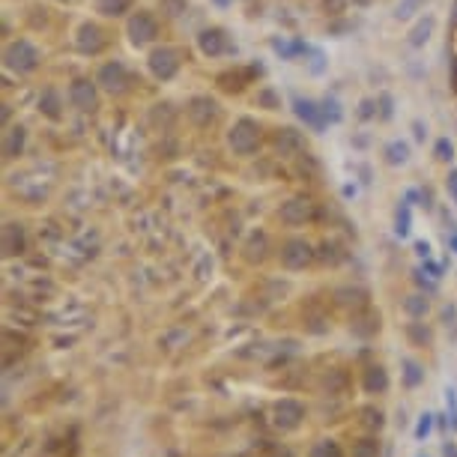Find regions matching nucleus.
<instances>
[{
    "mask_svg": "<svg viewBox=\"0 0 457 457\" xmlns=\"http://www.w3.org/2000/svg\"><path fill=\"white\" fill-rule=\"evenodd\" d=\"M227 143L233 152H239V156H248V152H254L260 147V125L254 120H248V116H242L230 125L227 132Z\"/></svg>",
    "mask_w": 457,
    "mask_h": 457,
    "instance_id": "obj_1",
    "label": "nucleus"
},
{
    "mask_svg": "<svg viewBox=\"0 0 457 457\" xmlns=\"http://www.w3.org/2000/svg\"><path fill=\"white\" fill-rule=\"evenodd\" d=\"M3 60H6V69L18 72V75H24V72H33L36 66H39V51H36L27 39H15V42L6 45Z\"/></svg>",
    "mask_w": 457,
    "mask_h": 457,
    "instance_id": "obj_2",
    "label": "nucleus"
},
{
    "mask_svg": "<svg viewBox=\"0 0 457 457\" xmlns=\"http://www.w3.org/2000/svg\"><path fill=\"white\" fill-rule=\"evenodd\" d=\"M302 418H305V407L293 398L278 400L275 409H272V421H275V427H281V430H296L302 425Z\"/></svg>",
    "mask_w": 457,
    "mask_h": 457,
    "instance_id": "obj_3",
    "label": "nucleus"
},
{
    "mask_svg": "<svg viewBox=\"0 0 457 457\" xmlns=\"http://www.w3.org/2000/svg\"><path fill=\"white\" fill-rule=\"evenodd\" d=\"M150 72L156 75L159 81H170L179 72V54L174 48H156L150 54Z\"/></svg>",
    "mask_w": 457,
    "mask_h": 457,
    "instance_id": "obj_4",
    "label": "nucleus"
},
{
    "mask_svg": "<svg viewBox=\"0 0 457 457\" xmlns=\"http://www.w3.org/2000/svg\"><path fill=\"white\" fill-rule=\"evenodd\" d=\"M96 84H102L108 93H125V87H129V72H125V66L120 60H111L99 69Z\"/></svg>",
    "mask_w": 457,
    "mask_h": 457,
    "instance_id": "obj_5",
    "label": "nucleus"
},
{
    "mask_svg": "<svg viewBox=\"0 0 457 457\" xmlns=\"http://www.w3.org/2000/svg\"><path fill=\"white\" fill-rule=\"evenodd\" d=\"M314 260V248L305 239H287L281 245V263L287 269H305Z\"/></svg>",
    "mask_w": 457,
    "mask_h": 457,
    "instance_id": "obj_6",
    "label": "nucleus"
},
{
    "mask_svg": "<svg viewBox=\"0 0 457 457\" xmlns=\"http://www.w3.org/2000/svg\"><path fill=\"white\" fill-rule=\"evenodd\" d=\"M159 36V21L150 12H134L129 18V39L134 45H147Z\"/></svg>",
    "mask_w": 457,
    "mask_h": 457,
    "instance_id": "obj_7",
    "label": "nucleus"
},
{
    "mask_svg": "<svg viewBox=\"0 0 457 457\" xmlns=\"http://www.w3.org/2000/svg\"><path fill=\"white\" fill-rule=\"evenodd\" d=\"M69 99H72V105H75L78 111H96V108H99V93H96V84L90 78L72 81Z\"/></svg>",
    "mask_w": 457,
    "mask_h": 457,
    "instance_id": "obj_8",
    "label": "nucleus"
},
{
    "mask_svg": "<svg viewBox=\"0 0 457 457\" xmlns=\"http://www.w3.org/2000/svg\"><path fill=\"white\" fill-rule=\"evenodd\" d=\"M105 33H102V27L99 24H81L78 27V36H75V45H78V51H84V54H99L105 48Z\"/></svg>",
    "mask_w": 457,
    "mask_h": 457,
    "instance_id": "obj_9",
    "label": "nucleus"
},
{
    "mask_svg": "<svg viewBox=\"0 0 457 457\" xmlns=\"http://www.w3.org/2000/svg\"><path fill=\"white\" fill-rule=\"evenodd\" d=\"M197 48H201L206 57H219V54H224V48H227V36H224V30H219V27H206V30H201V36H197Z\"/></svg>",
    "mask_w": 457,
    "mask_h": 457,
    "instance_id": "obj_10",
    "label": "nucleus"
},
{
    "mask_svg": "<svg viewBox=\"0 0 457 457\" xmlns=\"http://www.w3.org/2000/svg\"><path fill=\"white\" fill-rule=\"evenodd\" d=\"M311 215H314V203L305 201V197H293V201L281 206V221L287 224H305L311 221Z\"/></svg>",
    "mask_w": 457,
    "mask_h": 457,
    "instance_id": "obj_11",
    "label": "nucleus"
},
{
    "mask_svg": "<svg viewBox=\"0 0 457 457\" xmlns=\"http://www.w3.org/2000/svg\"><path fill=\"white\" fill-rule=\"evenodd\" d=\"M27 248V236H24V227L15 221H9L3 227V254L6 257H15L21 254V251Z\"/></svg>",
    "mask_w": 457,
    "mask_h": 457,
    "instance_id": "obj_12",
    "label": "nucleus"
},
{
    "mask_svg": "<svg viewBox=\"0 0 457 457\" xmlns=\"http://www.w3.org/2000/svg\"><path fill=\"white\" fill-rule=\"evenodd\" d=\"M362 389L367 394H383V392H389V371H385L383 365H371L365 371L362 376Z\"/></svg>",
    "mask_w": 457,
    "mask_h": 457,
    "instance_id": "obj_13",
    "label": "nucleus"
},
{
    "mask_svg": "<svg viewBox=\"0 0 457 457\" xmlns=\"http://www.w3.org/2000/svg\"><path fill=\"white\" fill-rule=\"evenodd\" d=\"M215 108H219V105H215L212 99L197 96V99H192V105H188V114H192V120L197 125H206V123L215 120Z\"/></svg>",
    "mask_w": 457,
    "mask_h": 457,
    "instance_id": "obj_14",
    "label": "nucleus"
},
{
    "mask_svg": "<svg viewBox=\"0 0 457 457\" xmlns=\"http://www.w3.org/2000/svg\"><path fill=\"white\" fill-rule=\"evenodd\" d=\"M296 114H299L308 125H314V129H323V125H326L323 105H314V102H308V99H296Z\"/></svg>",
    "mask_w": 457,
    "mask_h": 457,
    "instance_id": "obj_15",
    "label": "nucleus"
},
{
    "mask_svg": "<svg viewBox=\"0 0 457 457\" xmlns=\"http://www.w3.org/2000/svg\"><path fill=\"white\" fill-rule=\"evenodd\" d=\"M24 141H27V129L24 125H12V129L6 132V138H3V156L15 159L18 152L24 150Z\"/></svg>",
    "mask_w": 457,
    "mask_h": 457,
    "instance_id": "obj_16",
    "label": "nucleus"
},
{
    "mask_svg": "<svg viewBox=\"0 0 457 457\" xmlns=\"http://www.w3.org/2000/svg\"><path fill=\"white\" fill-rule=\"evenodd\" d=\"M308 457H344V451H341V445L335 439H317V443L311 445Z\"/></svg>",
    "mask_w": 457,
    "mask_h": 457,
    "instance_id": "obj_17",
    "label": "nucleus"
},
{
    "mask_svg": "<svg viewBox=\"0 0 457 457\" xmlns=\"http://www.w3.org/2000/svg\"><path fill=\"white\" fill-rule=\"evenodd\" d=\"M430 30H434V18H421V21L409 30V45H416V48H421L427 39H430Z\"/></svg>",
    "mask_w": 457,
    "mask_h": 457,
    "instance_id": "obj_18",
    "label": "nucleus"
},
{
    "mask_svg": "<svg viewBox=\"0 0 457 457\" xmlns=\"http://www.w3.org/2000/svg\"><path fill=\"white\" fill-rule=\"evenodd\" d=\"M275 147L281 150V152L302 150V138H299V134H296L293 129H281V132H278V138H275Z\"/></svg>",
    "mask_w": 457,
    "mask_h": 457,
    "instance_id": "obj_19",
    "label": "nucleus"
},
{
    "mask_svg": "<svg viewBox=\"0 0 457 457\" xmlns=\"http://www.w3.org/2000/svg\"><path fill=\"white\" fill-rule=\"evenodd\" d=\"M349 457H380V443H376L374 436L358 439L353 445V451H349Z\"/></svg>",
    "mask_w": 457,
    "mask_h": 457,
    "instance_id": "obj_20",
    "label": "nucleus"
},
{
    "mask_svg": "<svg viewBox=\"0 0 457 457\" xmlns=\"http://www.w3.org/2000/svg\"><path fill=\"white\" fill-rule=\"evenodd\" d=\"M39 108H42V114L45 116H51V120H60V99L54 90H45L42 99H39Z\"/></svg>",
    "mask_w": 457,
    "mask_h": 457,
    "instance_id": "obj_21",
    "label": "nucleus"
},
{
    "mask_svg": "<svg viewBox=\"0 0 457 457\" xmlns=\"http://www.w3.org/2000/svg\"><path fill=\"white\" fill-rule=\"evenodd\" d=\"M403 383H407L409 389H416V385L425 383V371H421V365L412 362V358H407V362H403Z\"/></svg>",
    "mask_w": 457,
    "mask_h": 457,
    "instance_id": "obj_22",
    "label": "nucleus"
},
{
    "mask_svg": "<svg viewBox=\"0 0 457 457\" xmlns=\"http://www.w3.org/2000/svg\"><path fill=\"white\" fill-rule=\"evenodd\" d=\"M129 6H132V0H96V9L102 15H123V12H129Z\"/></svg>",
    "mask_w": 457,
    "mask_h": 457,
    "instance_id": "obj_23",
    "label": "nucleus"
},
{
    "mask_svg": "<svg viewBox=\"0 0 457 457\" xmlns=\"http://www.w3.org/2000/svg\"><path fill=\"white\" fill-rule=\"evenodd\" d=\"M427 308H430V302L425 299V296H409V299L403 302V311H407L409 317H416V320H418V317H425Z\"/></svg>",
    "mask_w": 457,
    "mask_h": 457,
    "instance_id": "obj_24",
    "label": "nucleus"
},
{
    "mask_svg": "<svg viewBox=\"0 0 457 457\" xmlns=\"http://www.w3.org/2000/svg\"><path fill=\"white\" fill-rule=\"evenodd\" d=\"M407 159H409L407 143H389V147H385V161H389V165H403Z\"/></svg>",
    "mask_w": 457,
    "mask_h": 457,
    "instance_id": "obj_25",
    "label": "nucleus"
},
{
    "mask_svg": "<svg viewBox=\"0 0 457 457\" xmlns=\"http://www.w3.org/2000/svg\"><path fill=\"white\" fill-rule=\"evenodd\" d=\"M362 421H365V427L380 430L385 425V416H383V409H376V407H365L362 409Z\"/></svg>",
    "mask_w": 457,
    "mask_h": 457,
    "instance_id": "obj_26",
    "label": "nucleus"
},
{
    "mask_svg": "<svg viewBox=\"0 0 457 457\" xmlns=\"http://www.w3.org/2000/svg\"><path fill=\"white\" fill-rule=\"evenodd\" d=\"M434 418L436 416H430V412H421V416H418V425H416V439H418V443H425V439L430 436V430H434Z\"/></svg>",
    "mask_w": 457,
    "mask_h": 457,
    "instance_id": "obj_27",
    "label": "nucleus"
},
{
    "mask_svg": "<svg viewBox=\"0 0 457 457\" xmlns=\"http://www.w3.org/2000/svg\"><path fill=\"white\" fill-rule=\"evenodd\" d=\"M409 338L416 344H430V329H425L421 323H409Z\"/></svg>",
    "mask_w": 457,
    "mask_h": 457,
    "instance_id": "obj_28",
    "label": "nucleus"
},
{
    "mask_svg": "<svg viewBox=\"0 0 457 457\" xmlns=\"http://www.w3.org/2000/svg\"><path fill=\"white\" fill-rule=\"evenodd\" d=\"M161 12H167L170 18L185 12V0H161Z\"/></svg>",
    "mask_w": 457,
    "mask_h": 457,
    "instance_id": "obj_29",
    "label": "nucleus"
},
{
    "mask_svg": "<svg viewBox=\"0 0 457 457\" xmlns=\"http://www.w3.org/2000/svg\"><path fill=\"white\" fill-rule=\"evenodd\" d=\"M394 233H398V236H407V233H409V210H407V206H400V210H398V227H394Z\"/></svg>",
    "mask_w": 457,
    "mask_h": 457,
    "instance_id": "obj_30",
    "label": "nucleus"
},
{
    "mask_svg": "<svg viewBox=\"0 0 457 457\" xmlns=\"http://www.w3.org/2000/svg\"><path fill=\"white\" fill-rule=\"evenodd\" d=\"M445 400H448V418H451V427L457 430V392L448 389L445 392Z\"/></svg>",
    "mask_w": 457,
    "mask_h": 457,
    "instance_id": "obj_31",
    "label": "nucleus"
},
{
    "mask_svg": "<svg viewBox=\"0 0 457 457\" xmlns=\"http://www.w3.org/2000/svg\"><path fill=\"white\" fill-rule=\"evenodd\" d=\"M436 159H439V161H448V159H451V143H448V141H439V143H436Z\"/></svg>",
    "mask_w": 457,
    "mask_h": 457,
    "instance_id": "obj_32",
    "label": "nucleus"
},
{
    "mask_svg": "<svg viewBox=\"0 0 457 457\" xmlns=\"http://www.w3.org/2000/svg\"><path fill=\"white\" fill-rule=\"evenodd\" d=\"M443 457H457V443H445L443 445Z\"/></svg>",
    "mask_w": 457,
    "mask_h": 457,
    "instance_id": "obj_33",
    "label": "nucleus"
},
{
    "mask_svg": "<svg viewBox=\"0 0 457 457\" xmlns=\"http://www.w3.org/2000/svg\"><path fill=\"white\" fill-rule=\"evenodd\" d=\"M367 120V116H374V102H362V111H358Z\"/></svg>",
    "mask_w": 457,
    "mask_h": 457,
    "instance_id": "obj_34",
    "label": "nucleus"
},
{
    "mask_svg": "<svg viewBox=\"0 0 457 457\" xmlns=\"http://www.w3.org/2000/svg\"><path fill=\"white\" fill-rule=\"evenodd\" d=\"M451 90L457 93V57H451Z\"/></svg>",
    "mask_w": 457,
    "mask_h": 457,
    "instance_id": "obj_35",
    "label": "nucleus"
},
{
    "mask_svg": "<svg viewBox=\"0 0 457 457\" xmlns=\"http://www.w3.org/2000/svg\"><path fill=\"white\" fill-rule=\"evenodd\" d=\"M416 251H418V254L427 260V254H430V245H427V242H418V245H416Z\"/></svg>",
    "mask_w": 457,
    "mask_h": 457,
    "instance_id": "obj_36",
    "label": "nucleus"
},
{
    "mask_svg": "<svg viewBox=\"0 0 457 457\" xmlns=\"http://www.w3.org/2000/svg\"><path fill=\"white\" fill-rule=\"evenodd\" d=\"M260 102H263V105H269V108H272V105H275V96H272V93H260Z\"/></svg>",
    "mask_w": 457,
    "mask_h": 457,
    "instance_id": "obj_37",
    "label": "nucleus"
},
{
    "mask_svg": "<svg viewBox=\"0 0 457 457\" xmlns=\"http://www.w3.org/2000/svg\"><path fill=\"white\" fill-rule=\"evenodd\" d=\"M448 185H451V194H454V201H457V174H451V179H448Z\"/></svg>",
    "mask_w": 457,
    "mask_h": 457,
    "instance_id": "obj_38",
    "label": "nucleus"
},
{
    "mask_svg": "<svg viewBox=\"0 0 457 457\" xmlns=\"http://www.w3.org/2000/svg\"><path fill=\"white\" fill-rule=\"evenodd\" d=\"M451 248L457 251V233H454V236H451Z\"/></svg>",
    "mask_w": 457,
    "mask_h": 457,
    "instance_id": "obj_39",
    "label": "nucleus"
},
{
    "mask_svg": "<svg viewBox=\"0 0 457 457\" xmlns=\"http://www.w3.org/2000/svg\"><path fill=\"white\" fill-rule=\"evenodd\" d=\"M219 3H227V0H219Z\"/></svg>",
    "mask_w": 457,
    "mask_h": 457,
    "instance_id": "obj_40",
    "label": "nucleus"
}]
</instances>
